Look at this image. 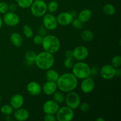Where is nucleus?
<instances>
[{
    "label": "nucleus",
    "instance_id": "f257e3e1",
    "mask_svg": "<svg viewBox=\"0 0 121 121\" xmlns=\"http://www.w3.org/2000/svg\"><path fill=\"white\" fill-rule=\"evenodd\" d=\"M56 83L59 91L68 93L76 89L78 85V79L72 73H66L59 76Z\"/></svg>",
    "mask_w": 121,
    "mask_h": 121
},
{
    "label": "nucleus",
    "instance_id": "f03ea898",
    "mask_svg": "<svg viewBox=\"0 0 121 121\" xmlns=\"http://www.w3.org/2000/svg\"><path fill=\"white\" fill-rule=\"evenodd\" d=\"M54 62L55 59L53 54L44 51L37 54L34 63L40 69L47 70L53 67Z\"/></svg>",
    "mask_w": 121,
    "mask_h": 121
},
{
    "label": "nucleus",
    "instance_id": "7ed1b4c3",
    "mask_svg": "<svg viewBox=\"0 0 121 121\" xmlns=\"http://www.w3.org/2000/svg\"><path fill=\"white\" fill-rule=\"evenodd\" d=\"M41 45L45 52L53 54L59 52L60 50V41L56 35L48 34L44 36Z\"/></svg>",
    "mask_w": 121,
    "mask_h": 121
},
{
    "label": "nucleus",
    "instance_id": "20e7f679",
    "mask_svg": "<svg viewBox=\"0 0 121 121\" xmlns=\"http://www.w3.org/2000/svg\"><path fill=\"white\" fill-rule=\"evenodd\" d=\"M72 73L78 79H82L91 76V67L83 61H78L73 65Z\"/></svg>",
    "mask_w": 121,
    "mask_h": 121
},
{
    "label": "nucleus",
    "instance_id": "39448f33",
    "mask_svg": "<svg viewBox=\"0 0 121 121\" xmlns=\"http://www.w3.org/2000/svg\"><path fill=\"white\" fill-rule=\"evenodd\" d=\"M32 15L37 18L42 17L47 11V4L44 0H35L30 7Z\"/></svg>",
    "mask_w": 121,
    "mask_h": 121
},
{
    "label": "nucleus",
    "instance_id": "423d86ee",
    "mask_svg": "<svg viewBox=\"0 0 121 121\" xmlns=\"http://www.w3.org/2000/svg\"><path fill=\"white\" fill-rule=\"evenodd\" d=\"M55 115L56 121H71L74 117L73 110L67 106L59 108Z\"/></svg>",
    "mask_w": 121,
    "mask_h": 121
},
{
    "label": "nucleus",
    "instance_id": "0eeeda50",
    "mask_svg": "<svg viewBox=\"0 0 121 121\" xmlns=\"http://www.w3.org/2000/svg\"><path fill=\"white\" fill-rule=\"evenodd\" d=\"M65 102L66 106L73 110H74L79 108L81 103V99L79 94L73 91L68 92L65 96Z\"/></svg>",
    "mask_w": 121,
    "mask_h": 121
},
{
    "label": "nucleus",
    "instance_id": "6e6552de",
    "mask_svg": "<svg viewBox=\"0 0 121 121\" xmlns=\"http://www.w3.org/2000/svg\"><path fill=\"white\" fill-rule=\"evenodd\" d=\"M43 26L46 28L47 30H55L58 26L56 17L51 13H46L42 17Z\"/></svg>",
    "mask_w": 121,
    "mask_h": 121
},
{
    "label": "nucleus",
    "instance_id": "1a4fd4ad",
    "mask_svg": "<svg viewBox=\"0 0 121 121\" xmlns=\"http://www.w3.org/2000/svg\"><path fill=\"white\" fill-rule=\"evenodd\" d=\"M4 23L9 27H15L17 26L20 21L19 15L15 12L8 11L4 14L2 18Z\"/></svg>",
    "mask_w": 121,
    "mask_h": 121
},
{
    "label": "nucleus",
    "instance_id": "9d476101",
    "mask_svg": "<svg viewBox=\"0 0 121 121\" xmlns=\"http://www.w3.org/2000/svg\"><path fill=\"white\" fill-rule=\"evenodd\" d=\"M88 48L83 46H78L73 50V57L77 61H84L89 56Z\"/></svg>",
    "mask_w": 121,
    "mask_h": 121
},
{
    "label": "nucleus",
    "instance_id": "9b49d317",
    "mask_svg": "<svg viewBox=\"0 0 121 121\" xmlns=\"http://www.w3.org/2000/svg\"><path fill=\"white\" fill-rule=\"evenodd\" d=\"M115 69L111 65H105L99 71L100 75L104 80H110L115 76Z\"/></svg>",
    "mask_w": 121,
    "mask_h": 121
},
{
    "label": "nucleus",
    "instance_id": "f8f14e48",
    "mask_svg": "<svg viewBox=\"0 0 121 121\" xmlns=\"http://www.w3.org/2000/svg\"><path fill=\"white\" fill-rule=\"evenodd\" d=\"M60 108L59 104L53 100H48L44 103L43 105V111L45 114L55 115Z\"/></svg>",
    "mask_w": 121,
    "mask_h": 121
},
{
    "label": "nucleus",
    "instance_id": "ddd939ff",
    "mask_svg": "<svg viewBox=\"0 0 121 121\" xmlns=\"http://www.w3.org/2000/svg\"><path fill=\"white\" fill-rule=\"evenodd\" d=\"M95 87V81L91 77H87L82 79L80 84V89L83 93L85 94H88L91 93L94 90Z\"/></svg>",
    "mask_w": 121,
    "mask_h": 121
},
{
    "label": "nucleus",
    "instance_id": "4468645a",
    "mask_svg": "<svg viewBox=\"0 0 121 121\" xmlns=\"http://www.w3.org/2000/svg\"><path fill=\"white\" fill-rule=\"evenodd\" d=\"M58 24L66 26L72 24L74 17L69 12H62L56 17Z\"/></svg>",
    "mask_w": 121,
    "mask_h": 121
},
{
    "label": "nucleus",
    "instance_id": "2eb2a0df",
    "mask_svg": "<svg viewBox=\"0 0 121 121\" xmlns=\"http://www.w3.org/2000/svg\"><path fill=\"white\" fill-rule=\"evenodd\" d=\"M26 89L31 95L38 96L42 92V86L37 82L31 81L27 84Z\"/></svg>",
    "mask_w": 121,
    "mask_h": 121
},
{
    "label": "nucleus",
    "instance_id": "dca6fc26",
    "mask_svg": "<svg viewBox=\"0 0 121 121\" xmlns=\"http://www.w3.org/2000/svg\"><path fill=\"white\" fill-rule=\"evenodd\" d=\"M24 104V99L23 96L19 93L14 95L9 100V105L14 108V110L22 107Z\"/></svg>",
    "mask_w": 121,
    "mask_h": 121
},
{
    "label": "nucleus",
    "instance_id": "f3484780",
    "mask_svg": "<svg viewBox=\"0 0 121 121\" xmlns=\"http://www.w3.org/2000/svg\"><path fill=\"white\" fill-rule=\"evenodd\" d=\"M57 86L55 82L47 81L42 87V91L46 95H53L57 91Z\"/></svg>",
    "mask_w": 121,
    "mask_h": 121
},
{
    "label": "nucleus",
    "instance_id": "a211bd4d",
    "mask_svg": "<svg viewBox=\"0 0 121 121\" xmlns=\"http://www.w3.org/2000/svg\"><path fill=\"white\" fill-rule=\"evenodd\" d=\"M14 117L15 120L18 121H26L28 120L30 117V113L26 109L20 108L15 109L14 112Z\"/></svg>",
    "mask_w": 121,
    "mask_h": 121
},
{
    "label": "nucleus",
    "instance_id": "6ab92c4d",
    "mask_svg": "<svg viewBox=\"0 0 121 121\" xmlns=\"http://www.w3.org/2000/svg\"><path fill=\"white\" fill-rule=\"evenodd\" d=\"M92 17V11L88 8L83 9L79 13L78 18L83 23L88 22Z\"/></svg>",
    "mask_w": 121,
    "mask_h": 121
},
{
    "label": "nucleus",
    "instance_id": "aec40b11",
    "mask_svg": "<svg viewBox=\"0 0 121 121\" xmlns=\"http://www.w3.org/2000/svg\"><path fill=\"white\" fill-rule=\"evenodd\" d=\"M10 41L14 46L20 47L23 44V39L21 34L17 32L13 33L10 35Z\"/></svg>",
    "mask_w": 121,
    "mask_h": 121
},
{
    "label": "nucleus",
    "instance_id": "412c9836",
    "mask_svg": "<svg viewBox=\"0 0 121 121\" xmlns=\"http://www.w3.org/2000/svg\"><path fill=\"white\" fill-rule=\"evenodd\" d=\"M59 73L56 70L52 69V68L46 70V78L47 81H52L56 82L57 80L59 79Z\"/></svg>",
    "mask_w": 121,
    "mask_h": 121
},
{
    "label": "nucleus",
    "instance_id": "4be33fe9",
    "mask_svg": "<svg viewBox=\"0 0 121 121\" xmlns=\"http://www.w3.org/2000/svg\"><path fill=\"white\" fill-rule=\"evenodd\" d=\"M37 56V53L33 50H29L25 54V59L26 60V63L30 65H33L34 63L35 58Z\"/></svg>",
    "mask_w": 121,
    "mask_h": 121
},
{
    "label": "nucleus",
    "instance_id": "5701e85b",
    "mask_svg": "<svg viewBox=\"0 0 121 121\" xmlns=\"http://www.w3.org/2000/svg\"><path fill=\"white\" fill-rule=\"evenodd\" d=\"M80 37L83 41L85 42H91L94 39V34L92 31L85 30L82 32Z\"/></svg>",
    "mask_w": 121,
    "mask_h": 121
},
{
    "label": "nucleus",
    "instance_id": "b1692460",
    "mask_svg": "<svg viewBox=\"0 0 121 121\" xmlns=\"http://www.w3.org/2000/svg\"><path fill=\"white\" fill-rule=\"evenodd\" d=\"M59 4L57 2V1H55V0L50 1L47 4V11L49 13H51V14H53V13H56L59 9Z\"/></svg>",
    "mask_w": 121,
    "mask_h": 121
},
{
    "label": "nucleus",
    "instance_id": "393cba45",
    "mask_svg": "<svg viewBox=\"0 0 121 121\" xmlns=\"http://www.w3.org/2000/svg\"><path fill=\"white\" fill-rule=\"evenodd\" d=\"M103 11L106 15H113L115 14V7L111 4H106L103 7Z\"/></svg>",
    "mask_w": 121,
    "mask_h": 121
},
{
    "label": "nucleus",
    "instance_id": "a878e982",
    "mask_svg": "<svg viewBox=\"0 0 121 121\" xmlns=\"http://www.w3.org/2000/svg\"><path fill=\"white\" fill-rule=\"evenodd\" d=\"M53 95V100H55L56 102H57L58 104H63V102H65V95L64 94V93L61 91H59L54 92Z\"/></svg>",
    "mask_w": 121,
    "mask_h": 121
},
{
    "label": "nucleus",
    "instance_id": "bb28decb",
    "mask_svg": "<svg viewBox=\"0 0 121 121\" xmlns=\"http://www.w3.org/2000/svg\"><path fill=\"white\" fill-rule=\"evenodd\" d=\"M19 7L23 9L30 8L34 0H15Z\"/></svg>",
    "mask_w": 121,
    "mask_h": 121
},
{
    "label": "nucleus",
    "instance_id": "cd10ccee",
    "mask_svg": "<svg viewBox=\"0 0 121 121\" xmlns=\"http://www.w3.org/2000/svg\"><path fill=\"white\" fill-rule=\"evenodd\" d=\"M1 113L4 115H11L14 112V109L10 105H4L1 106L0 109Z\"/></svg>",
    "mask_w": 121,
    "mask_h": 121
},
{
    "label": "nucleus",
    "instance_id": "c85d7f7f",
    "mask_svg": "<svg viewBox=\"0 0 121 121\" xmlns=\"http://www.w3.org/2000/svg\"><path fill=\"white\" fill-rule=\"evenodd\" d=\"M22 31H23L24 36L28 39L33 37V35H34V32H33V29L28 25H24L23 27H22Z\"/></svg>",
    "mask_w": 121,
    "mask_h": 121
},
{
    "label": "nucleus",
    "instance_id": "c756f323",
    "mask_svg": "<svg viewBox=\"0 0 121 121\" xmlns=\"http://www.w3.org/2000/svg\"><path fill=\"white\" fill-rule=\"evenodd\" d=\"M74 59L72 57H66L65 60H64L63 65L65 68L67 69H71L73 67V65H74Z\"/></svg>",
    "mask_w": 121,
    "mask_h": 121
},
{
    "label": "nucleus",
    "instance_id": "7c9ffc66",
    "mask_svg": "<svg viewBox=\"0 0 121 121\" xmlns=\"http://www.w3.org/2000/svg\"><path fill=\"white\" fill-rule=\"evenodd\" d=\"M111 65L115 67L118 68L121 66V57L120 55H115L111 60Z\"/></svg>",
    "mask_w": 121,
    "mask_h": 121
},
{
    "label": "nucleus",
    "instance_id": "2f4dec72",
    "mask_svg": "<svg viewBox=\"0 0 121 121\" xmlns=\"http://www.w3.org/2000/svg\"><path fill=\"white\" fill-rule=\"evenodd\" d=\"M9 11V5L5 2H0V14H5Z\"/></svg>",
    "mask_w": 121,
    "mask_h": 121
},
{
    "label": "nucleus",
    "instance_id": "473e14b6",
    "mask_svg": "<svg viewBox=\"0 0 121 121\" xmlns=\"http://www.w3.org/2000/svg\"><path fill=\"white\" fill-rule=\"evenodd\" d=\"M83 22H82L78 18L73 19L72 22V24L74 28L76 29H81L83 27Z\"/></svg>",
    "mask_w": 121,
    "mask_h": 121
},
{
    "label": "nucleus",
    "instance_id": "72a5a7b5",
    "mask_svg": "<svg viewBox=\"0 0 121 121\" xmlns=\"http://www.w3.org/2000/svg\"><path fill=\"white\" fill-rule=\"evenodd\" d=\"M79 108H80V111L82 112H87L89 111L90 105L87 102L80 103Z\"/></svg>",
    "mask_w": 121,
    "mask_h": 121
},
{
    "label": "nucleus",
    "instance_id": "f704fd0d",
    "mask_svg": "<svg viewBox=\"0 0 121 121\" xmlns=\"http://www.w3.org/2000/svg\"><path fill=\"white\" fill-rule=\"evenodd\" d=\"M43 37H44L41 36V35H39V34L35 35V36H34V37L33 39V43L35 44L38 45V46L41 45V44L43 43Z\"/></svg>",
    "mask_w": 121,
    "mask_h": 121
},
{
    "label": "nucleus",
    "instance_id": "c9c22d12",
    "mask_svg": "<svg viewBox=\"0 0 121 121\" xmlns=\"http://www.w3.org/2000/svg\"><path fill=\"white\" fill-rule=\"evenodd\" d=\"M44 120L45 121H56V118L54 114H46L44 117Z\"/></svg>",
    "mask_w": 121,
    "mask_h": 121
},
{
    "label": "nucleus",
    "instance_id": "e433bc0d",
    "mask_svg": "<svg viewBox=\"0 0 121 121\" xmlns=\"http://www.w3.org/2000/svg\"><path fill=\"white\" fill-rule=\"evenodd\" d=\"M38 31H39V35H41V36L43 37L47 35V30H46V28H45L43 26H40V27H39Z\"/></svg>",
    "mask_w": 121,
    "mask_h": 121
},
{
    "label": "nucleus",
    "instance_id": "4c0bfd02",
    "mask_svg": "<svg viewBox=\"0 0 121 121\" xmlns=\"http://www.w3.org/2000/svg\"><path fill=\"white\" fill-rule=\"evenodd\" d=\"M17 9V5L15 4H11L9 5V11L11 12H15Z\"/></svg>",
    "mask_w": 121,
    "mask_h": 121
},
{
    "label": "nucleus",
    "instance_id": "58836bf2",
    "mask_svg": "<svg viewBox=\"0 0 121 121\" xmlns=\"http://www.w3.org/2000/svg\"><path fill=\"white\" fill-rule=\"evenodd\" d=\"M98 73V70L96 67H93L92 68L91 67V75L96 76Z\"/></svg>",
    "mask_w": 121,
    "mask_h": 121
},
{
    "label": "nucleus",
    "instance_id": "ea45409f",
    "mask_svg": "<svg viewBox=\"0 0 121 121\" xmlns=\"http://www.w3.org/2000/svg\"><path fill=\"white\" fill-rule=\"evenodd\" d=\"M65 56L66 57H73V50H68L66 51L65 53Z\"/></svg>",
    "mask_w": 121,
    "mask_h": 121
},
{
    "label": "nucleus",
    "instance_id": "a19ab883",
    "mask_svg": "<svg viewBox=\"0 0 121 121\" xmlns=\"http://www.w3.org/2000/svg\"><path fill=\"white\" fill-rule=\"evenodd\" d=\"M121 76V69L120 67L115 69V76L120 77Z\"/></svg>",
    "mask_w": 121,
    "mask_h": 121
},
{
    "label": "nucleus",
    "instance_id": "79ce46f5",
    "mask_svg": "<svg viewBox=\"0 0 121 121\" xmlns=\"http://www.w3.org/2000/svg\"><path fill=\"white\" fill-rule=\"evenodd\" d=\"M3 24H4L3 20H2V18L0 17V29H1V28L2 27V26H3Z\"/></svg>",
    "mask_w": 121,
    "mask_h": 121
},
{
    "label": "nucleus",
    "instance_id": "37998d69",
    "mask_svg": "<svg viewBox=\"0 0 121 121\" xmlns=\"http://www.w3.org/2000/svg\"><path fill=\"white\" fill-rule=\"evenodd\" d=\"M96 121H105V119H104L103 118H102V117H99L98 118H97Z\"/></svg>",
    "mask_w": 121,
    "mask_h": 121
},
{
    "label": "nucleus",
    "instance_id": "c03bdc74",
    "mask_svg": "<svg viewBox=\"0 0 121 121\" xmlns=\"http://www.w3.org/2000/svg\"><path fill=\"white\" fill-rule=\"evenodd\" d=\"M5 120L7 121H10L11 120V117L10 115H7L5 117Z\"/></svg>",
    "mask_w": 121,
    "mask_h": 121
},
{
    "label": "nucleus",
    "instance_id": "a18cd8bd",
    "mask_svg": "<svg viewBox=\"0 0 121 121\" xmlns=\"http://www.w3.org/2000/svg\"><path fill=\"white\" fill-rule=\"evenodd\" d=\"M1 100H2V98H1V96L0 95V103H1Z\"/></svg>",
    "mask_w": 121,
    "mask_h": 121
},
{
    "label": "nucleus",
    "instance_id": "49530a36",
    "mask_svg": "<svg viewBox=\"0 0 121 121\" xmlns=\"http://www.w3.org/2000/svg\"><path fill=\"white\" fill-rule=\"evenodd\" d=\"M55 1H60V0H55Z\"/></svg>",
    "mask_w": 121,
    "mask_h": 121
}]
</instances>
